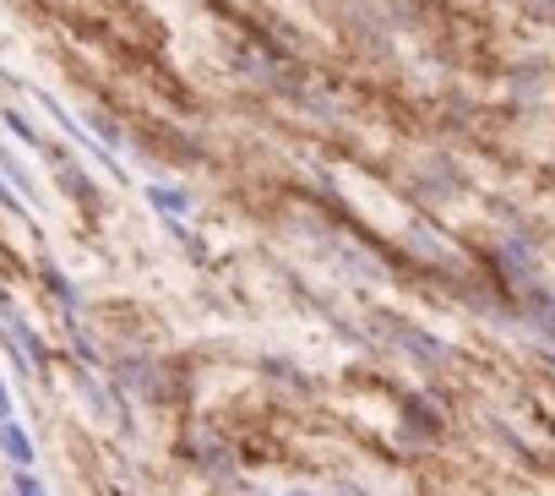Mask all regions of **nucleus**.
I'll use <instances>...</instances> for the list:
<instances>
[{"label":"nucleus","mask_w":555,"mask_h":496,"mask_svg":"<svg viewBox=\"0 0 555 496\" xmlns=\"http://www.w3.org/2000/svg\"><path fill=\"white\" fill-rule=\"evenodd\" d=\"M382 333H387V339H398V344L409 349V360H430V366H436V360L447 355V349H441V339H430V333H420V328H409V322H382Z\"/></svg>","instance_id":"nucleus-1"},{"label":"nucleus","mask_w":555,"mask_h":496,"mask_svg":"<svg viewBox=\"0 0 555 496\" xmlns=\"http://www.w3.org/2000/svg\"><path fill=\"white\" fill-rule=\"evenodd\" d=\"M0 453H7L17 469H34V436L17 420H0Z\"/></svg>","instance_id":"nucleus-2"},{"label":"nucleus","mask_w":555,"mask_h":496,"mask_svg":"<svg viewBox=\"0 0 555 496\" xmlns=\"http://www.w3.org/2000/svg\"><path fill=\"white\" fill-rule=\"evenodd\" d=\"M147 202H153V207H158V213H164L175 229H180V213L191 207V196H185L180 186H147Z\"/></svg>","instance_id":"nucleus-3"},{"label":"nucleus","mask_w":555,"mask_h":496,"mask_svg":"<svg viewBox=\"0 0 555 496\" xmlns=\"http://www.w3.org/2000/svg\"><path fill=\"white\" fill-rule=\"evenodd\" d=\"M55 164H61V180H66V191H72L77 202H88V207H93V202H99V191L88 186V175H82V169H77L66 153H55Z\"/></svg>","instance_id":"nucleus-4"},{"label":"nucleus","mask_w":555,"mask_h":496,"mask_svg":"<svg viewBox=\"0 0 555 496\" xmlns=\"http://www.w3.org/2000/svg\"><path fill=\"white\" fill-rule=\"evenodd\" d=\"M44 284L55 290V301H61L66 311H77V290H72V279H66V274H61L55 263H44Z\"/></svg>","instance_id":"nucleus-5"},{"label":"nucleus","mask_w":555,"mask_h":496,"mask_svg":"<svg viewBox=\"0 0 555 496\" xmlns=\"http://www.w3.org/2000/svg\"><path fill=\"white\" fill-rule=\"evenodd\" d=\"M0 175H7V180H17V191H23V196H34V180H28V169H23V164L7 153V148H0Z\"/></svg>","instance_id":"nucleus-6"},{"label":"nucleus","mask_w":555,"mask_h":496,"mask_svg":"<svg viewBox=\"0 0 555 496\" xmlns=\"http://www.w3.org/2000/svg\"><path fill=\"white\" fill-rule=\"evenodd\" d=\"M0 207H7V213H17V218L28 213V196H23L17 186H7V175H0Z\"/></svg>","instance_id":"nucleus-7"},{"label":"nucleus","mask_w":555,"mask_h":496,"mask_svg":"<svg viewBox=\"0 0 555 496\" xmlns=\"http://www.w3.org/2000/svg\"><path fill=\"white\" fill-rule=\"evenodd\" d=\"M7 131H17V137L28 142V148H44V137H39V131H34V126H28V120H23L17 110H7Z\"/></svg>","instance_id":"nucleus-8"},{"label":"nucleus","mask_w":555,"mask_h":496,"mask_svg":"<svg viewBox=\"0 0 555 496\" xmlns=\"http://www.w3.org/2000/svg\"><path fill=\"white\" fill-rule=\"evenodd\" d=\"M12 496H44V480H39L34 469H17V480H12Z\"/></svg>","instance_id":"nucleus-9"},{"label":"nucleus","mask_w":555,"mask_h":496,"mask_svg":"<svg viewBox=\"0 0 555 496\" xmlns=\"http://www.w3.org/2000/svg\"><path fill=\"white\" fill-rule=\"evenodd\" d=\"M93 131H99V137H104V142H109V148H115V142H120V131H115V126H109V120H104V115H93Z\"/></svg>","instance_id":"nucleus-10"},{"label":"nucleus","mask_w":555,"mask_h":496,"mask_svg":"<svg viewBox=\"0 0 555 496\" xmlns=\"http://www.w3.org/2000/svg\"><path fill=\"white\" fill-rule=\"evenodd\" d=\"M0 420H12V387H7V377H0Z\"/></svg>","instance_id":"nucleus-11"},{"label":"nucleus","mask_w":555,"mask_h":496,"mask_svg":"<svg viewBox=\"0 0 555 496\" xmlns=\"http://www.w3.org/2000/svg\"><path fill=\"white\" fill-rule=\"evenodd\" d=\"M289 496H317V491H289ZM344 496H360V491H344Z\"/></svg>","instance_id":"nucleus-12"},{"label":"nucleus","mask_w":555,"mask_h":496,"mask_svg":"<svg viewBox=\"0 0 555 496\" xmlns=\"http://www.w3.org/2000/svg\"><path fill=\"white\" fill-rule=\"evenodd\" d=\"M7 496H12V491H7Z\"/></svg>","instance_id":"nucleus-13"}]
</instances>
